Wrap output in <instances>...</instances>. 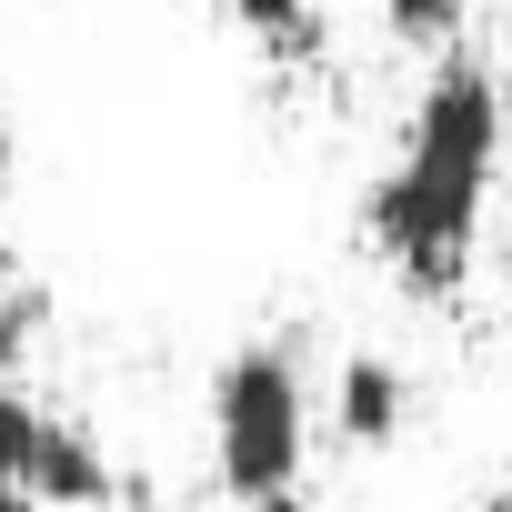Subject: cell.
<instances>
[{"instance_id":"cell-1","label":"cell","mask_w":512,"mask_h":512,"mask_svg":"<svg viewBox=\"0 0 512 512\" xmlns=\"http://www.w3.org/2000/svg\"><path fill=\"white\" fill-rule=\"evenodd\" d=\"M502 151V91L482 61H442L422 111H412V151L362 191V231L372 251H392L412 292H452L472 272V221H482V181Z\"/></svg>"},{"instance_id":"cell-2","label":"cell","mask_w":512,"mask_h":512,"mask_svg":"<svg viewBox=\"0 0 512 512\" xmlns=\"http://www.w3.org/2000/svg\"><path fill=\"white\" fill-rule=\"evenodd\" d=\"M211 442H221V492L251 512L272 492H302V372L282 342H251L211 382Z\"/></svg>"},{"instance_id":"cell-3","label":"cell","mask_w":512,"mask_h":512,"mask_svg":"<svg viewBox=\"0 0 512 512\" xmlns=\"http://www.w3.org/2000/svg\"><path fill=\"white\" fill-rule=\"evenodd\" d=\"M21 492H41V502H111L121 482H111V462H101V442L81 422H41V452H31Z\"/></svg>"},{"instance_id":"cell-4","label":"cell","mask_w":512,"mask_h":512,"mask_svg":"<svg viewBox=\"0 0 512 512\" xmlns=\"http://www.w3.org/2000/svg\"><path fill=\"white\" fill-rule=\"evenodd\" d=\"M332 412H342V442H392L402 432V362H382V352H352L342 362V382H332Z\"/></svg>"},{"instance_id":"cell-5","label":"cell","mask_w":512,"mask_h":512,"mask_svg":"<svg viewBox=\"0 0 512 512\" xmlns=\"http://www.w3.org/2000/svg\"><path fill=\"white\" fill-rule=\"evenodd\" d=\"M231 11L272 41V61H322V11L312 0H231Z\"/></svg>"},{"instance_id":"cell-6","label":"cell","mask_w":512,"mask_h":512,"mask_svg":"<svg viewBox=\"0 0 512 512\" xmlns=\"http://www.w3.org/2000/svg\"><path fill=\"white\" fill-rule=\"evenodd\" d=\"M41 312H51V292H31V282H0V382H11V362L31 352Z\"/></svg>"},{"instance_id":"cell-7","label":"cell","mask_w":512,"mask_h":512,"mask_svg":"<svg viewBox=\"0 0 512 512\" xmlns=\"http://www.w3.org/2000/svg\"><path fill=\"white\" fill-rule=\"evenodd\" d=\"M41 422H51V412H31L21 392H0V482H31V452H41Z\"/></svg>"},{"instance_id":"cell-8","label":"cell","mask_w":512,"mask_h":512,"mask_svg":"<svg viewBox=\"0 0 512 512\" xmlns=\"http://www.w3.org/2000/svg\"><path fill=\"white\" fill-rule=\"evenodd\" d=\"M382 21H392L402 41H442V31L462 21V0H382Z\"/></svg>"},{"instance_id":"cell-9","label":"cell","mask_w":512,"mask_h":512,"mask_svg":"<svg viewBox=\"0 0 512 512\" xmlns=\"http://www.w3.org/2000/svg\"><path fill=\"white\" fill-rule=\"evenodd\" d=\"M0 512H41V492H21V482H0Z\"/></svg>"},{"instance_id":"cell-10","label":"cell","mask_w":512,"mask_h":512,"mask_svg":"<svg viewBox=\"0 0 512 512\" xmlns=\"http://www.w3.org/2000/svg\"><path fill=\"white\" fill-rule=\"evenodd\" d=\"M251 512H312V492H272V502H251Z\"/></svg>"},{"instance_id":"cell-11","label":"cell","mask_w":512,"mask_h":512,"mask_svg":"<svg viewBox=\"0 0 512 512\" xmlns=\"http://www.w3.org/2000/svg\"><path fill=\"white\" fill-rule=\"evenodd\" d=\"M11 171H21V151H11V131H0V181H11Z\"/></svg>"},{"instance_id":"cell-12","label":"cell","mask_w":512,"mask_h":512,"mask_svg":"<svg viewBox=\"0 0 512 512\" xmlns=\"http://www.w3.org/2000/svg\"><path fill=\"white\" fill-rule=\"evenodd\" d=\"M482 512H512V492H492V502H482Z\"/></svg>"}]
</instances>
